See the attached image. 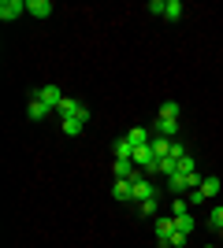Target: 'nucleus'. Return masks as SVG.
<instances>
[{
  "instance_id": "nucleus-1",
  "label": "nucleus",
  "mask_w": 223,
  "mask_h": 248,
  "mask_svg": "<svg viewBox=\"0 0 223 248\" xmlns=\"http://www.w3.org/2000/svg\"><path fill=\"white\" fill-rule=\"evenodd\" d=\"M60 123H64V134L67 137H78L86 130V123H89V104H86L78 115H67V119H60Z\"/></svg>"
},
{
  "instance_id": "nucleus-2",
  "label": "nucleus",
  "mask_w": 223,
  "mask_h": 248,
  "mask_svg": "<svg viewBox=\"0 0 223 248\" xmlns=\"http://www.w3.org/2000/svg\"><path fill=\"white\" fill-rule=\"evenodd\" d=\"M30 96H37V100L41 104H49V108H60V104H64V89H60V85H41V89H34Z\"/></svg>"
},
{
  "instance_id": "nucleus-3",
  "label": "nucleus",
  "mask_w": 223,
  "mask_h": 248,
  "mask_svg": "<svg viewBox=\"0 0 223 248\" xmlns=\"http://www.w3.org/2000/svg\"><path fill=\"white\" fill-rule=\"evenodd\" d=\"M130 186H134V204H141V200H153V197H156V186H153L145 174H134V178H130Z\"/></svg>"
},
{
  "instance_id": "nucleus-4",
  "label": "nucleus",
  "mask_w": 223,
  "mask_h": 248,
  "mask_svg": "<svg viewBox=\"0 0 223 248\" xmlns=\"http://www.w3.org/2000/svg\"><path fill=\"white\" fill-rule=\"evenodd\" d=\"M19 15H26V0H0V19L15 22Z\"/></svg>"
},
{
  "instance_id": "nucleus-5",
  "label": "nucleus",
  "mask_w": 223,
  "mask_h": 248,
  "mask_svg": "<svg viewBox=\"0 0 223 248\" xmlns=\"http://www.w3.org/2000/svg\"><path fill=\"white\" fill-rule=\"evenodd\" d=\"M134 167H141V170H156V155H153V145H141V148H134Z\"/></svg>"
},
{
  "instance_id": "nucleus-6",
  "label": "nucleus",
  "mask_w": 223,
  "mask_h": 248,
  "mask_svg": "<svg viewBox=\"0 0 223 248\" xmlns=\"http://www.w3.org/2000/svg\"><path fill=\"white\" fill-rule=\"evenodd\" d=\"M171 233H175V215H171V218H160L156 215V245L160 248L171 245Z\"/></svg>"
},
{
  "instance_id": "nucleus-7",
  "label": "nucleus",
  "mask_w": 223,
  "mask_h": 248,
  "mask_svg": "<svg viewBox=\"0 0 223 248\" xmlns=\"http://www.w3.org/2000/svg\"><path fill=\"white\" fill-rule=\"evenodd\" d=\"M56 11L52 0H26V15H34V19H49Z\"/></svg>"
},
{
  "instance_id": "nucleus-8",
  "label": "nucleus",
  "mask_w": 223,
  "mask_h": 248,
  "mask_svg": "<svg viewBox=\"0 0 223 248\" xmlns=\"http://www.w3.org/2000/svg\"><path fill=\"white\" fill-rule=\"evenodd\" d=\"M153 134H156V137H168V141H175V134H179V119H156Z\"/></svg>"
},
{
  "instance_id": "nucleus-9",
  "label": "nucleus",
  "mask_w": 223,
  "mask_h": 248,
  "mask_svg": "<svg viewBox=\"0 0 223 248\" xmlns=\"http://www.w3.org/2000/svg\"><path fill=\"white\" fill-rule=\"evenodd\" d=\"M26 115H30L34 123H41V119H49V115H52V108H49V104H41L37 96H30V104H26Z\"/></svg>"
},
{
  "instance_id": "nucleus-10",
  "label": "nucleus",
  "mask_w": 223,
  "mask_h": 248,
  "mask_svg": "<svg viewBox=\"0 0 223 248\" xmlns=\"http://www.w3.org/2000/svg\"><path fill=\"white\" fill-rule=\"evenodd\" d=\"M127 141L134 148H141V145H149V141H153V130H145V126H130L127 130Z\"/></svg>"
},
{
  "instance_id": "nucleus-11",
  "label": "nucleus",
  "mask_w": 223,
  "mask_h": 248,
  "mask_svg": "<svg viewBox=\"0 0 223 248\" xmlns=\"http://www.w3.org/2000/svg\"><path fill=\"white\" fill-rule=\"evenodd\" d=\"M112 197H116V200H134V186H130V178H116V182H112Z\"/></svg>"
},
{
  "instance_id": "nucleus-12",
  "label": "nucleus",
  "mask_w": 223,
  "mask_h": 248,
  "mask_svg": "<svg viewBox=\"0 0 223 248\" xmlns=\"http://www.w3.org/2000/svg\"><path fill=\"white\" fill-rule=\"evenodd\" d=\"M112 174L116 178H134L138 174V170H134V159H116V163H112Z\"/></svg>"
},
{
  "instance_id": "nucleus-13",
  "label": "nucleus",
  "mask_w": 223,
  "mask_h": 248,
  "mask_svg": "<svg viewBox=\"0 0 223 248\" xmlns=\"http://www.w3.org/2000/svg\"><path fill=\"white\" fill-rule=\"evenodd\" d=\"M149 145H153V155H156V163L164 159V155H171V141H168V137H156V134H153V141H149Z\"/></svg>"
},
{
  "instance_id": "nucleus-14",
  "label": "nucleus",
  "mask_w": 223,
  "mask_h": 248,
  "mask_svg": "<svg viewBox=\"0 0 223 248\" xmlns=\"http://www.w3.org/2000/svg\"><path fill=\"white\" fill-rule=\"evenodd\" d=\"M112 155H116V159H134V145H130L127 137H119L116 145H112Z\"/></svg>"
},
{
  "instance_id": "nucleus-15",
  "label": "nucleus",
  "mask_w": 223,
  "mask_h": 248,
  "mask_svg": "<svg viewBox=\"0 0 223 248\" xmlns=\"http://www.w3.org/2000/svg\"><path fill=\"white\" fill-rule=\"evenodd\" d=\"M168 189L175 193V197H179V193H186V189H190V178L179 170V174H171V178H168Z\"/></svg>"
},
{
  "instance_id": "nucleus-16",
  "label": "nucleus",
  "mask_w": 223,
  "mask_h": 248,
  "mask_svg": "<svg viewBox=\"0 0 223 248\" xmlns=\"http://www.w3.org/2000/svg\"><path fill=\"white\" fill-rule=\"evenodd\" d=\"M179 111H182L179 100H164V104H160V111H156V119H179Z\"/></svg>"
},
{
  "instance_id": "nucleus-17",
  "label": "nucleus",
  "mask_w": 223,
  "mask_h": 248,
  "mask_svg": "<svg viewBox=\"0 0 223 248\" xmlns=\"http://www.w3.org/2000/svg\"><path fill=\"white\" fill-rule=\"evenodd\" d=\"M156 170H160V174H164V178L179 174V159H171V155H164V159H160V163H156Z\"/></svg>"
},
{
  "instance_id": "nucleus-18",
  "label": "nucleus",
  "mask_w": 223,
  "mask_h": 248,
  "mask_svg": "<svg viewBox=\"0 0 223 248\" xmlns=\"http://www.w3.org/2000/svg\"><path fill=\"white\" fill-rule=\"evenodd\" d=\"M220 189H223V186H220V178H216V174H212V178H205V182H201V193H205V200H212L216 193H220Z\"/></svg>"
},
{
  "instance_id": "nucleus-19",
  "label": "nucleus",
  "mask_w": 223,
  "mask_h": 248,
  "mask_svg": "<svg viewBox=\"0 0 223 248\" xmlns=\"http://www.w3.org/2000/svg\"><path fill=\"white\" fill-rule=\"evenodd\" d=\"M164 19H171V22L182 19V4L179 0H168V4H164Z\"/></svg>"
},
{
  "instance_id": "nucleus-20",
  "label": "nucleus",
  "mask_w": 223,
  "mask_h": 248,
  "mask_svg": "<svg viewBox=\"0 0 223 248\" xmlns=\"http://www.w3.org/2000/svg\"><path fill=\"white\" fill-rule=\"evenodd\" d=\"M208 226H212V230H223V204H216V207H212V215H208Z\"/></svg>"
},
{
  "instance_id": "nucleus-21",
  "label": "nucleus",
  "mask_w": 223,
  "mask_h": 248,
  "mask_svg": "<svg viewBox=\"0 0 223 248\" xmlns=\"http://www.w3.org/2000/svg\"><path fill=\"white\" fill-rule=\"evenodd\" d=\"M175 230L190 237V230H193V218H190V215H179V218H175Z\"/></svg>"
},
{
  "instance_id": "nucleus-22",
  "label": "nucleus",
  "mask_w": 223,
  "mask_h": 248,
  "mask_svg": "<svg viewBox=\"0 0 223 248\" xmlns=\"http://www.w3.org/2000/svg\"><path fill=\"white\" fill-rule=\"evenodd\" d=\"M138 211H141V215H156V197H153V200H141V204H138Z\"/></svg>"
},
{
  "instance_id": "nucleus-23",
  "label": "nucleus",
  "mask_w": 223,
  "mask_h": 248,
  "mask_svg": "<svg viewBox=\"0 0 223 248\" xmlns=\"http://www.w3.org/2000/svg\"><path fill=\"white\" fill-rule=\"evenodd\" d=\"M171 159H179V163H182V159H186V145H179V141H171Z\"/></svg>"
},
{
  "instance_id": "nucleus-24",
  "label": "nucleus",
  "mask_w": 223,
  "mask_h": 248,
  "mask_svg": "<svg viewBox=\"0 0 223 248\" xmlns=\"http://www.w3.org/2000/svg\"><path fill=\"white\" fill-rule=\"evenodd\" d=\"M171 215L179 218V215H190V207H186V200H175V204H171Z\"/></svg>"
},
{
  "instance_id": "nucleus-25",
  "label": "nucleus",
  "mask_w": 223,
  "mask_h": 248,
  "mask_svg": "<svg viewBox=\"0 0 223 248\" xmlns=\"http://www.w3.org/2000/svg\"><path fill=\"white\" fill-rule=\"evenodd\" d=\"M186 245V233H179V230H175V233H171V245L168 248H182Z\"/></svg>"
},
{
  "instance_id": "nucleus-26",
  "label": "nucleus",
  "mask_w": 223,
  "mask_h": 248,
  "mask_svg": "<svg viewBox=\"0 0 223 248\" xmlns=\"http://www.w3.org/2000/svg\"><path fill=\"white\" fill-rule=\"evenodd\" d=\"M164 4H168V0H149V11H153V15H164Z\"/></svg>"
}]
</instances>
